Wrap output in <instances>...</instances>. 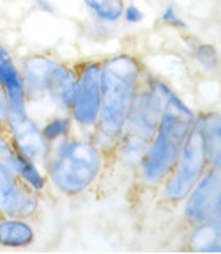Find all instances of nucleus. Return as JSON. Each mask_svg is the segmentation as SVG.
I'll list each match as a JSON object with an SVG mask.
<instances>
[{
  "instance_id": "f8f14e48",
  "label": "nucleus",
  "mask_w": 221,
  "mask_h": 254,
  "mask_svg": "<svg viewBox=\"0 0 221 254\" xmlns=\"http://www.w3.org/2000/svg\"><path fill=\"white\" fill-rule=\"evenodd\" d=\"M77 87V69L66 63L58 62L55 69L51 72L48 90H46V100L56 106L61 113H69L76 95Z\"/></svg>"
},
{
  "instance_id": "39448f33",
  "label": "nucleus",
  "mask_w": 221,
  "mask_h": 254,
  "mask_svg": "<svg viewBox=\"0 0 221 254\" xmlns=\"http://www.w3.org/2000/svg\"><path fill=\"white\" fill-rule=\"evenodd\" d=\"M172 93L173 89L165 81L154 76L146 77L144 74L133 98L124 133H132L149 142L159 129L165 105Z\"/></svg>"
},
{
  "instance_id": "5701e85b",
  "label": "nucleus",
  "mask_w": 221,
  "mask_h": 254,
  "mask_svg": "<svg viewBox=\"0 0 221 254\" xmlns=\"http://www.w3.org/2000/svg\"><path fill=\"white\" fill-rule=\"evenodd\" d=\"M6 118H8V106H6V98H5V93L0 87V126L5 127L6 123Z\"/></svg>"
},
{
  "instance_id": "aec40b11",
  "label": "nucleus",
  "mask_w": 221,
  "mask_h": 254,
  "mask_svg": "<svg viewBox=\"0 0 221 254\" xmlns=\"http://www.w3.org/2000/svg\"><path fill=\"white\" fill-rule=\"evenodd\" d=\"M160 21H162L164 24H167V26H170V28H173V29H178V31H186L187 29V23L178 15L175 5H172V3L164 6L162 13H160Z\"/></svg>"
},
{
  "instance_id": "1a4fd4ad",
  "label": "nucleus",
  "mask_w": 221,
  "mask_h": 254,
  "mask_svg": "<svg viewBox=\"0 0 221 254\" xmlns=\"http://www.w3.org/2000/svg\"><path fill=\"white\" fill-rule=\"evenodd\" d=\"M5 130L8 133L13 148L18 153L37 164L45 166L51 145L44 138L42 129L29 116V113L19 118H8L5 123Z\"/></svg>"
},
{
  "instance_id": "f3484780",
  "label": "nucleus",
  "mask_w": 221,
  "mask_h": 254,
  "mask_svg": "<svg viewBox=\"0 0 221 254\" xmlns=\"http://www.w3.org/2000/svg\"><path fill=\"white\" fill-rule=\"evenodd\" d=\"M146 146H147L146 140L136 135H132V133H124L119 140L116 151H119V156L125 164L138 168V164L146 151Z\"/></svg>"
},
{
  "instance_id": "9d476101",
  "label": "nucleus",
  "mask_w": 221,
  "mask_h": 254,
  "mask_svg": "<svg viewBox=\"0 0 221 254\" xmlns=\"http://www.w3.org/2000/svg\"><path fill=\"white\" fill-rule=\"evenodd\" d=\"M0 87L5 93L8 118H19L28 115V98H26L21 71L2 41H0ZM6 118V119H8Z\"/></svg>"
},
{
  "instance_id": "6ab92c4d",
  "label": "nucleus",
  "mask_w": 221,
  "mask_h": 254,
  "mask_svg": "<svg viewBox=\"0 0 221 254\" xmlns=\"http://www.w3.org/2000/svg\"><path fill=\"white\" fill-rule=\"evenodd\" d=\"M192 60L205 72H215L220 66V53L212 44H196L192 50Z\"/></svg>"
},
{
  "instance_id": "2eb2a0df",
  "label": "nucleus",
  "mask_w": 221,
  "mask_h": 254,
  "mask_svg": "<svg viewBox=\"0 0 221 254\" xmlns=\"http://www.w3.org/2000/svg\"><path fill=\"white\" fill-rule=\"evenodd\" d=\"M189 248L194 253H221V219L210 217L192 225Z\"/></svg>"
},
{
  "instance_id": "f03ea898",
  "label": "nucleus",
  "mask_w": 221,
  "mask_h": 254,
  "mask_svg": "<svg viewBox=\"0 0 221 254\" xmlns=\"http://www.w3.org/2000/svg\"><path fill=\"white\" fill-rule=\"evenodd\" d=\"M196 121V111L173 92L165 105L159 129L147 142L146 151L136 168L139 182L144 187H160L170 176Z\"/></svg>"
},
{
  "instance_id": "a211bd4d",
  "label": "nucleus",
  "mask_w": 221,
  "mask_h": 254,
  "mask_svg": "<svg viewBox=\"0 0 221 254\" xmlns=\"http://www.w3.org/2000/svg\"><path fill=\"white\" fill-rule=\"evenodd\" d=\"M42 129L44 138L50 145L56 143L58 140L66 138L71 135V132L74 129V121L69 116V113H63V115L51 116L50 119H46L45 124L40 127Z\"/></svg>"
},
{
  "instance_id": "423d86ee",
  "label": "nucleus",
  "mask_w": 221,
  "mask_h": 254,
  "mask_svg": "<svg viewBox=\"0 0 221 254\" xmlns=\"http://www.w3.org/2000/svg\"><path fill=\"white\" fill-rule=\"evenodd\" d=\"M101 110V62H85L77 66V87L69 116L80 129L91 132Z\"/></svg>"
},
{
  "instance_id": "7ed1b4c3",
  "label": "nucleus",
  "mask_w": 221,
  "mask_h": 254,
  "mask_svg": "<svg viewBox=\"0 0 221 254\" xmlns=\"http://www.w3.org/2000/svg\"><path fill=\"white\" fill-rule=\"evenodd\" d=\"M104 156L90 138H61L50 146L44 166L46 180L61 195L76 198L91 189L101 176Z\"/></svg>"
},
{
  "instance_id": "412c9836",
  "label": "nucleus",
  "mask_w": 221,
  "mask_h": 254,
  "mask_svg": "<svg viewBox=\"0 0 221 254\" xmlns=\"http://www.w3.org/2000/svg\"><path fill=\"white\" fill-rule=\"evenodd\" d=\"M144 11L139 8V6L136 3H133V2H129V3H125V8H124V15H122V19L127 23V24H132V26H135V24H139V23H143L144 21Z\"/></svg>"
},
{
  "instance_id": "4be33fe9",
  "label": "nucleus",
  "mask_w": 221,
  "mask_h": 254,
  "mask_svg": "<svg viewBox=\"0 0 221 254\" xmlns=\"http://www.w3.org/2000/svg\"><path fill=\"white\" fill-rule=\"evenodd\" d=\"M32 5H34L36 10H39L40 13H45V15H55L58 11L56 3L51 2V0H32Z\"/></svg>"
},
{
  "instance_id": "0eeeda50",
  "label": "nucleus",
  "mask_w": 221,
  "mask_h": 254,
  "mask_svg": "<svg viewBox=\"0 0 221 254\" xmlns=\"http://www.w3.org/2000/svg\"><path fill=\"white\" fill-rule=\"evenodd\" d=\"M37 211L39 193L21 182L8 164L0 159V214L31 219Z\"/></svg>"
},
{
  "instance_id": "f257e3e1",
  "label": "nucleus",
  "mask_w": 221,
  "mask_h": 254,
  "mask_svg": "<svg viewBox=\"0 0 221 254\" xmlns=\"http://www.w3.org/2000/svg\"><path fill=\"white\" fill-rule=\"evenodd\" d=\"M143 76L141 63L130 53H117L101 62V110L90 140L104 155L116 151L124 135L127 118Z\"/></svg>"
},
{
  "instance_id": "4468645a",
  "label": "nucleus",
  "mask_w": 221,
  "mask_h": 254,
  "mask_svg": "<svg viewBox=\"0 0 221 254\" xmlns=\"http://www.w3.org/2000/svg\"><path fill=\"white\" fill-rule=\"evenodd\" d=\"M197 124L204 135L209 168L221 171V113H200L197 115Z\"/></svg>"
},
{
  "instance_id": "20e7f679",
  "label": "nucleus",
  "mask_w": 221,
  "mask_h": 254,
  "mask_svg": "<svg viewBox=\"0 0 221 254\" xmlns=\"http://www.w3.org/2000/svg\"><path fill=\"white\" fill-rule=\"evenodd\" d=\"M209 168L202 130L196 121L177 159L175 168L160 187V196L169 203H183Z\"/></svg>"
},
{
  "instance_id": "dca6fc26",
  "label": "nucleus",
  "mask_w": 221,
  "mask_h": 254,
  "mask_svg": "<svg viewBox=\"0 0 221 254\" xmlns=\"http://www.w3.org/2000/svg\"><path fill=\"white\" fill-rule=\"evenodd\" d=\"M91 19L103 24H117L122 21L125 0H82Z\"/></svg>"
},
{
  "instance_id": "ddd939ff",
  "label": "nucleus",
  "mask_w": 221,
  "mask_h": 254,
  "mask_svg": "<svg viewBox=\"0 0 221 254\" xmlns=\"http://www.w3.org/2000/svg\"><path fill=\"white\" fill-rule=\"evenodd\" d=\"M36 242V230L29 219L0 214V246L23 250Z\"/></svg>"
},
{
  "instance_id": "9b49d317",
  "label": "nucleus",
  "mask_w": 221,
  "mask_h": 254,
  "mask_svg": "<svg viewBox=\"0 0 221 254\" xmlns=\"http://www.w3.org/2000/svg\"><path fill=\"white\" fill-rule=\"evenodd\" d=\"M56 64L58 60L46 53H32V55L23 58L19 71H21L28 103L42 102L46 98L50 77Z\"/></svg>"
},
{
  "instance_id": "6e6552de",
  "label": "nucleus",
  "mask_w": 221,
  "mask_h": 254,
  "mask_svg": "<svg viewBox=\"0 0 221 254\" xmlns=\"http://www.w3.org/2000/svg\"><path fill=\"white\" fill-rule=\"evenodd\" d=\"M221 198V171L207 168L196 187L184 199L183 214L191 225L213 217Z\"/></svg>"
}]
</instances>
